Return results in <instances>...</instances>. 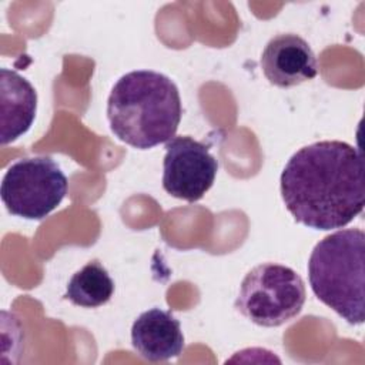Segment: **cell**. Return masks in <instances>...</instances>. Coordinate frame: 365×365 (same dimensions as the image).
Returning a JSON list of instances; mask_svg holds the SVG:
<instances>
[{
	"instance_id": "9",
	"label": "cell",
	"mask_w": 365,
	"mask_h": 365,
	"mask_svg": "<svg viewBox=\"0 0 365 365\" xmlns=\"http://www.w3.org/2000/svg\"><path fill=\"white\" fill-rule=\"evenodd\" d=\"M0 141L1 145L13 143L31 127L37 111V93L27 78L14 70L0 71Z\"/></svg>"
},
{
	"instance_id": "1",
	"label": "cell",
	"mask_w": 365,
	"mask_h": 365,
	"mask_svg": "<svg viewBox=\"0 0 365 365\" xmlns=\"http://www.w3.org/2000/svg\"><path fill=\"white\" fill-rule=\"evenodd\" d=\"M279 182L285 208L308 228H342L365 205L362 154L345 141L325 140L299 148Z\"/></svg>"
},
{
	"instance_id": "6",
	"label": "cell",
	"mask_w": 365,
	"mask_h": 365,
	"mask_svg": "<svg viewBox=\"0 0 365 365\" xmlns=\"http://www.w3.org/2000/svg\"><path fill=\"white\" fill-rule=\"evenodd\" d=\"M218 161L208 145L190 135L173 137L165 143L163 187L174 198L195 202L212 187Z\"/></svg>"
},
{
	"instance_id": "3",
	"label": "cell",
	"mask_w": 365,
	"mask_h": 365,
	"mask_svg": "<svg viewBox=\"0 0 365 365\" xmlns=\"http://www.w3.org/2000/svg\"><path fill=\"white\" fill-rule=\"evenodd\" d=\"M365 234L338 230L322 238L308 259V279L315 297L352 325L365 319Z\"/></svg>"
},
{
	"instance_id": "5",
	"label": "cell",
	"mask_w": 365,
	"mask_h": 365,
	"mask_svg": "<svg viewBox=\"0 0 365 365\" xmlns=\"http://www.w3.org/2000/svg\"><path fill=\"white\" fill-rule=\"evenodd\" d=\"M67 177L50 157H27L11 164L0 187L7 211L26 220H43L67 194Z\"/></svg>"
},
{
	"instance_id": "2",
	"label": "cell",
	"mask_w": 365,
	"mask_h": 365,
	"mask_svg": "<svg viewBox=\"0 0 365 365\" xmlns=\"http://www.w3.org/2000/svg\"><path fill=\"white\" fill-rule=\"evenodd\" d=\"M182 107L175 83L154 70L121 76L107 100L113 134L123 143L148 150L175 137Z\"/></svg>"
},
{
	"instance_id": "7",
	"label": "cell",
	"mask_w": 365,
	"mask_h": 365,
	"mask_svg": "<svg viewBox=\"0 0 365 365\" xmlns=\"http://www.w3.org/2000/svg\"><path fill=\"white\" fill-rule=\"evenodd\" d=\"M261 68L271 84L282 88L302 84L318 74L311 46L294 33L277 34L265 44Z\"/></svg>"
},
{
	"instance_id": "4",
	"label": "cell",
	"mask_w": 365,
	"mask_h": 365,
	"mask_svg": "<svg viewBox=\"0 0 365 365\" xmlns=\"http://www.w3.org/2000/svg\"><path fill=\"white\" fill-rule=\"evenodd\" d=\"M307 298L304 281L292 268L264 262L244 277L235 309L259 327H279L295 318Z\"/></svg>"
},
{
	"instance_id": "8",
	"label": "cell",
	"mask_w": 365,
	"mask_h": 365,
	"mask_svg": "<svg viewBox=\"0 0 365 365\" xmlns=\"http://www.w3.org/2000/svg\"><path fill=\"white\" fill-rule=\"evenodd\" d=\"M131 344L140 356L151 362L177 358L184 351L180 321L161 308L144 311L133 322Z\"/></svg>"
},
{
	"instance_id": "10",
	"label": "cell",
	"mask_w": 365,
	"mask_h": 365,
	"mask_svg": "<svg viewBox=\"0 0 365 365\" xmlns=\"http://www.w3.org/2000/svg\"><path fill=\"white\" fill-rule=\"evenodd\" d=\"M114 294V281L97 259L87 262L70 278L64 298L78 307L97 308L107 304Z\"/></svg>"
}]
</instances>
